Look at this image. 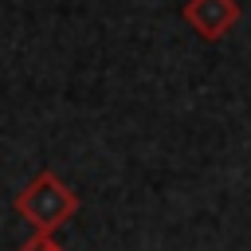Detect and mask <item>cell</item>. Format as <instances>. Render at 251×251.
I'll return each mask as SVG.
<instances>
[{
  "label": "cell",
  "instance_id": "obj_1",
  "mask_svg": "<svg viewBox=\"0 0 251 251\" xmlns=\"http://www.w3.org/2000/svg\"><path fill=\"white\" fill-rule=\"evenodd\" d=\"M16 216L31 227V235H51L55 227H63L67 220H75L78 212V192L51 169H43L39 176H31L16 196H12Z\"/></svg>",
  "mask_w": 251,
  "mask_h": 251
},
{
  "label": "cell",
  "instance_id": "obj_2",
  "mask_svg": "<svg viewBox=\"0 0 251 251\" xmlns=\"http://www.w3.org/2000/svg\"><path fill=\"white\" fill-rule=\"evenodd\" d=\"M180 16H184V24H188L200 39L216 43V39H224V35L239 24V4H235V0H188Z\"/></svg>",
  "mask_w": 251,
  "mask_h": 251
},
{
  "label": "cell",
  "instance_id": "obj_3",
  "mask_svg": "<svg viewBox=\"0 0 251 251\" xmlns=\"http://www.w3.org/2000/svg\"><path fill=\"white\" fill-rule=\"evenodd\" d=\"M20 251H63V247H59L51 235H31V239H27Z\"/></svg>",
  "mask_w": 251,
  "mask_h": 251
}]
</instances>
